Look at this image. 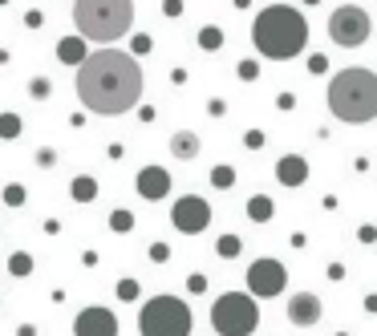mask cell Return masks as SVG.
I'll list each match as a JSON object with an SVG mask.
<instances>
[{
  "instance_id": "cell-2",
  "label": "cell",
  "mask_w": 377,
  "mask_h": 336,
  "mask_svg": "<svg viewBox=\"0 0 377 336\" xmlns=\"http://www.w3.org/2000/svg\"><path fill=\"white\" fill-rule=\"evenodd\" d=\"M251 41H255V49H260L264 57L288 61L296 53H304V45H308V25H304V16H300L296 8L272 4V8H264V12L255 16Z\"/></svg>"
},
{
  "instance_id": "cell-17",
  "label": "cell",
  "mask_w": 377,
  "mask_h": 336,
  "mask_svg": "<svg viewBox=\"0 0 377 336\" xmlns=\"http://www.w3.org/2000/svg\"><path fill=\"white\" fill-rule=\"evenodd\" d=\"M248 219L251 223H268V219H272V199H268V195H251L248 199Z\"/></svg>"
},
{
  "instance_id": "cell-5",
  "label": "cell",
  "mask_w": 377,
  "mask_h": 336,
  "mask_svg": "<svg viewBox=\"0 0 377 336\" xmlns=\"http://www.w3.org/2000/svg\"><path fill=\"white\" fill-rule=\"evenodd\" d=\"M191 328H195V316L179 296H150V304H142L138 312L142 336H191Z\"/></svg>"
},
{
  "instance_id": "cell-8",
  "label": "cell",
  "mask_w": 377,
  "mask_h": 336,
  "mask_svg": "<svg viewBox=\"0 0 377 336\" xmlns=\"http://www.w3.org/2000/svg\"><path fill=\"white\" fill-rule=\"evenodd\" d=\"M288 284V267L280 259H255L248 267V292L251 300H272V296L284 292Z\"/></svg>"
},
{
  "instance_id": "cell-23",
  "label": "cell",
  "mask_w": 377,
  "mask_h": 336,
  "mask_svg": "<svg viewBox=\"0 0 377 336\" xmlns=\"http://www.w3.org/2000/svg\"><path fill=\"white\" fill-rule=\"evenodd\" d=\"M211 182H215L219 191H227V187H236V170L231 167H215L211 170Z\"/></svg>"
},
{
  "instance_id": "cell-3",
  "label": "cell",
  "mask_w": 377,
  "mask_h": 336,
  "mask_svg": "<svg viewBox=\"0 0 377 336\" xmlns=\"http://www.w3.org/2000/svg\"><path fill=\"white\" fill-rule=\"evenodd\" d=\"M329 110H333V118L349 122V126L374 122L377 118V77H374V69H365V65L341 69L333 82H329Z\"/></svg>"
},
{
  "instance_id": "cell-6",
  "label": "cell",
  "mask_w": 377,
  "mask_h": 336,
  "mask_svg": "<svg viewBox=\"0 0 377 336\" xmlns=\"http://www.w3.org/2000/svg\"><path fill=\"white\" fill-rule=\"evenodd\" d=\"M215 336H251L260 328V304L248 292H223L211 308Z\"/></svg>"
},
{
  "instance_id": "cell-31",
  "label": "cell",
  "mask_w": 377,
  "mask_h": 336,
  "mask_svg": "<svg viewBox=\"0 0 377 336\" xmlns=\"http://www.w3.org/2000/svg\"><path fill=\"white\" fill-rule=\"evenodd\" d=\"M37 163H41V167L49 170V167H53V163H57V154H53V150L45 146V150H37Z\"/></svg>"
},
{
  "instance_id": "cell-14",
  "label": "cell",
  "mask_w": 377,
  "mask_h": 336,
  "mask_svg": "<svg viewBox=\"0 0 377 336\" xmlns=\"http://www.w3.org/2000/svg\"><path fill=\"white\" fill-rule=\"evenodd\" d=\"M170 154L174 158H195L199 154V134L195 130H174L170 134Z\"/></svg>"
},
{
  "instance_id": "cell-28",
  "label": "cell",
  "mask_w": 377,
  "mask_h": 336,
  "mask_svg": "<svg viewBox=\"0 0 377 336\" xmlns=\"http://www.w3.org/2000/svg\"><path fill=\"white\" fill-rule=\"evenodd\" d=\"M308 69H312V73H325V69H329V57H325V53H312Z\"/></svg>"
},
{
  "instance_id": "cell-27",
  "label": "cell",
  "mask_w": 377,
  "mask_h": 336,
  "mask_svg": "<svg viewBox=\"0 0 377 336\" xmlns=\"http://www.w3.org/2000/svg\"><path fill=\"white\" fill-rule=\"evenodd\" d=\"M207 114H211V118H223V114H227V101H223V97H211V101H207Z\"/></svg>"
},
{
  "instance_id": "cell-1",
  "label": "cell",
  "mask_w": 377,
  "mask_h": 336,
  "mask_svg": "<svg viewBox=\"0 0 377 336\" xmlns=\"http://www.w3.org/2000/svg\"><path fill=\"white\" fill-rule=\"evenodd\" d=\"M78 97L93 114H126L142 97V69L122 49H98L85 53L78 65Z\"/></svg>"
},
{
  "instance_id": "cell-33",
  "label": "cell",
  "mask_w": 377,
  "mask_h": 336,
  "mask_svg": "<svg viewBox=\"0 0 377 336\" xmlns=\"http://www.w3.org/2000/svg\"><path fill=\"white\" fill-rule=\"evenodd\" d=\"M33 97H49V82H45V77L33 82Z\"/></svg>"
},
{
  "instance_id": "cell-13",
  "label": "cell",
  "mask_w": 377,
  "mask_h": 336,
  "mask_svg": "<svg viewBox=\"0 0 377 336\" xmlns=\"http://www.w3.org/2000/svg\"><path fill=\"white\" fill-rule=\"evenodd\" d=\"M276 178H280L284 187H300V182L308 178V163H304L300 154H284V158L276 163Z\"/></svg>"
},
{
  "instance_id": "cell-37",
  "label": "cell",
  "mask_w": 377,
  "mask_h": 336,
  "mask_svg": "<svg viewBox=\"0 0 377 336\" xmlns=\"http://www.w3.org/2000/svg\"><path fill=\"white\" fill-rule=\"evenodd\" d=\"M304 4H317V0H304Z\"/></svg>"
},
{
  "instance_id": "cell-15",
  "label": "cell",
  "mask_w": 377,
  "mask_h": 336,
  "mask_svg": "<svg viewBox=\"0 0 377 336\" xmlns=\"http://www.w3.org/2000/svg\"><path fill=\"white\" fill-rule=\"evenodd\" d=\"M69 195H73V203H93V199H98V178L78 174V178L69 182Z\"/></svg>"
},
{
  "instance_id": "cell-38",
  "label": "cell",
  "mask_w": 377,
  "mask_h": 336,
  "mask_svg": "<svg viewBox=\"0 0 377 336\" xmlns=\"http://www.w3.org/2000/svg\"><path fill=\"white\" fill-rule=\"evenodd\" d=\"M0 4H8V0H0Z\"/></svg>"
},
{
  "instance_id": "cell-4",
  "label": "cell",
  "mask_w": 377,
  "mask_h": 336,
  "mask_svg": "<svg viewBox=\"0 0 377 336\" xmlns=\"http://www.w3.org/2000/svg\"><path fill=\"white\" fill-rule=\"evenodd\" d=\"M73 25L82 41L110 45L130 33L134 25V0H78L73 4Z\"/></svg>"
},
{
  "instance_id": "cell-30",
  "label": "cell",
  "mask_w": 377,
  "mask_h": 336,
  "mask_svg": "<svg viewBox=\"0 0 377 336\" xmlns=\"http://www.w3.org/2000/svg\"><path fill=\"white\" fill-rule=\"evenodd\" d=\"M244 142H248L251 150H260V146H264V134H260V130H248V134H244Z\"/></svg>"
},
{
  "instance_id": "cell-16",
  "label": "cell",
  "mask_w": 377,
  "mask_h": 336,
  "mask_svg": "<svg viewBox=\"0 0 377 336\" xmlns=\"http://www.w3.org/2000/svg\"><path fill=\"white\" fill-rule=\"evenodd\" d=\"M57 57H61L65 65H82L85 61V41L82 37H65V41L57 45Z\"/></svg>"
},
{
  "instance_id": "cell-22",
  "label": "cell",
  "mask_w": 377,
  "mask_h": 336,
  "mask_svg": "<svg viewBox=\"0 0 377 336\" xmlns=\"http://www.w3.org/2000/svg\"><path fill=\"white\" fill-rule=\"evenodd\" d=\"M130 227H134V215H130V211H114V215H110V231H114V235H126Z\"/></svg>"
},
{
  "instance_id": "cell-35",
  "label": "cell",
  "mask_w": 377,
  "mask_h": 336,
  "mask_svg": "<svg viewBox=\"0 0 377 336\" xmlns=\"http://www.w3.org/2000/svg\"><path fill=\"white\" fill-rule=\"evenodd\" d=\"M150 45H155V41H150V37H134V53H146Z\"/></svg>"
},
{
  "instance_id": "cell-20",
  "label": "cell",
  "mask_w": 377,
  "mask_h": 336,
  "mask_svg": "<svg viewBox=\"0 0 377 336\" xmlns=\"http://www.w3.org/2000/svg\"><path fill=\"white\" fill-rule=\"evenodd\" d=\"M199 49H223V29H219V25H207V29H203V33H199Z\"/></svg>"
},
{
  "instance_id": "cell-7",
  "label": "cell",
  "mask_w": 377,
  "mask_h": 336,
  "mask_svg": "<svg viewBox=\"0 0 377 336\" xmlns=\"http://www.w3.org/2000/svg\"><path fill=\"white\" fill-rule=\"evenodd\" d=\"M369 29H374L369 12L357 8V4H341L333 16H329V37H333V45H341V49H357V45H365L369 41Z\"/></svg>"
},
{
  "instance_id": "cell-25",
  "label": "cell",
  "mask_w": 377,
  "mask_h": 336,
  "mask_svg": "<svg viewBox=\"0 0 377 336\" xmlns=\"http://www.w3.org/2000/svg\"><path fill=\"white\" fill-rule=\"evenodd\" d=\"M236 73H240V82H255V77H260V65H255V61H248V57H244V61H240V65H236Z\"/></svg>"
},
{
  "instance_id": "cell-24",
  "label": "cell",
  "mask_w": 377,
  "mask_h": 336,
  "mask_svg": "<svg viewBox=\"0 0 377 336\" xmlns=\"http://www.w3.org/2000/svg\"><path fill=\"white\" fill-rule=\"evenodd\" d=\"M114 292H118V300H126V304H130V300H138V292H142V288H138V280H118V288H114Z\"/></svg>"
},
{
  "instance_id": "cell-12",
  "label": "cell",
  "mask_w": 377,
  "mask_h": 336,
  "mask_svg": "<svg viewBox=\"0 0 377 336\" xmlns=\"http://www.w3.org/2000/svg\"><path fill=\"white\" fill-rule=\"evenodd\" d=\"M134 187H138V195H142L146 203H159V199L170 195V174L163 167H142L138 178H134Z\"/></svg>"
},
{
  "instance_id": "cell-10",
  "label": "cell",
  "mask_w": 377,
  "mask_h": 336,
  "mask_svg": "<svg viewBox=\"0 0 377 336\" xmlns=\"http://www.w3.org/2000/svg\"><path fill=\"white\" fill-rule=\"evenodd\" d=\"M73 336H118V320L110 308H82L73 316Z\"/></svg>"
},
{
  "instance_id": "cell-29",
  "label": "cell",
  "mask_w": 377,
  "mask_h": 336,
  "mask_svg": "<svg viewBox=\"0 0 377 336\" xmlns=\"http://www.w3.org/2000/svg\"><path fill=\"white\" fill-rule=\"evenodd\" d=\"M150 259H155V263H167V259H170V248H167V243H155V248H150Z\"/></svg>"
},
{
  "instance_id": "cell-9",
  "label": "cell",
  "mask_w": 377,
  "mask_h": 336,
  "mask_svg": "<svg viewBox=\"0 0 377 336\" xmlns=\"http://www.w3.org/2000/svg\"><path fill=\"white\" fill-rule=\"evenodd\" d=\"M170 223H174V231H183V235H199V231H207V223H211L207 199H199V195H183V199L170 207Z\"/></svg>"
},
{
  "instance_id": "cell-26",
  "label": "cell",
  "mask_w": 377,
  "mask_h": 336,
  "mask_svg": "<svg viewBox=\"0 0 377 336\" xmlns=\"http://www.w3.org/2000/svg\"><path fill=\"white\" fill-rule=\"evenodd\" d=\"M219 255H227V259L240 255V239H236V235H223V239H219Z\"/></svg>"
},
{
  "instance_id": "cell-34",
  "label": "cell",
  "mask_w": 377,
  "mask_h": 336,
  "mask_svg": "<svg viewBox=\"0 0 377 336\" xmlns=\"http://www.w3.org/2000/svg\"><path fill=\"white\" fill-rule=\"evenodd\" d=\"M187 288H191V292H203V288H207V280H203V276H191V280H187Z\"/></svg>"
},
{
  "instance_id": "cell-36",
  "label": "cell",
  "mask_w": 377,
  "mask_h": 336,
  "mask_svg": "<svg viewBox=\"0 0 377 336\" xmlns=\"http://www.w3.org/2000/svg\"><path fill=\"white\" fill-rule=\"evenodd\" d=\"M16 336H37V328H33V324H21V328H16Z\"/></svg>"
},
{
  "instance_id": "cell-21",
  "label": "cell",
  "mask_w": 377,
  "mask_h": 336,
  "mask_svg": "<svg viewBox=\"0 0 377 336\" xmlns=\"http://www.w3.org/2000/svg\"><path fill=\"white\" fill-rule=\"evenodd\" d=\"M4 203H8V207H25V203H29V191H25L21 182H8V187H4Z\"/></svg>"
},
{
  "instance_id": "cell-11",
  "label": "cell",
  "mask_w": 377,
  "mask_h": 336,
  "mask_svg": "<svg viewBox=\"0 0 377 336\" xmlns=\"http://www.w3.org/2000/svg\"><path fill=\"white\" fill-rule=\"evenodd\" d=\"M321 312H325L321 296H312V292H296V296H288V320H293L296 328H312V324L321 320Z\"/></svg>"
},
{
  "instance_id": "cell-18",
  "label": "cell",
  "mask_w": 377,
  "mask_h": 336,
  "mask_svg": "<svg viewBox=\"0 0 377 336\" xmlns=\"http://www.w3.org/2000/svg\"><path fill=\"white\" fill-rule=\"evenodd\" d=\"M8 276H16V280H21V276H33V255L29 252H12L8 255Z\"/></svg>"
},
{
  "instance_id": "cell-19",
  "label": "cell",
  "mask_w": 377,
  "mask_h": 336,
  "mask_svg": "<svg viewBox=\"0 0 377 336\" xmlns=\"http://www.w3.org/2000/svg\"><path fill=\"white\" fill-rule=\"evenodd\" d=\"M21 130H25V122H21V114H0V138H4V142L21 138Z\"/></svg>"
},
{
  "instance_id": "cell-32",
  "label": "cell",
  "mask_w": 377,
  "mask_h": 336,
  "mask_svg": "<svg viewBox=\"0 0 377 336\" xmlns=\"http://www.w3.org/2000/svg\"><path fill=\"white\" fill-rule=\"evenodd\" d=\"M163 12H167V16H179V12H183V0H163Z\"/></svg>"
}]
</instances>
